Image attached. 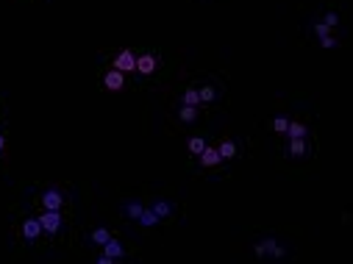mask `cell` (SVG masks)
<instances>
[{
	"mask_svg": "<svg viewBox=\"0 0 353 264\" xmlns=\"http://www.w3.org/2000/svg\"><path fill=\"white\" fill-rule=\"evenodd\" d=\"M39 222H42V231H48V234H56V231L61 228V214H59V211L45 209V214L39 217Z\"/></svg>",
	"mask_w": 353,
	"mask_h": 264,
	"instance_id": "6da1fadb",
	"label": "cell"
},
{
	"mask_svg": "<svg viewBox=\"0 0 353 264\" xmlns=\"http://www.w3.org/2000/svg\"><path fill=\"white\" fill-rule=\"evenodd\" d=\"M114 70H120V72H128V70H137V59H134L131 50H123L117 59H114Z\"/></svg>",
	"mask_w": 353,
	"mask_h": 264,
	"instance_id": "7a4b0ae2",
	"label": "cell"
},
{
	"mask_svg": "<svg viewBox=\"0 0 353 264\" xmlns=\"http://www.w3.org/2000/svg\"><path fill=\"white\" fill-rule=\"evenodd\" d=\"M103 84H106V89H123V84H126V78H123V72L120 70H111L106 72V78H103Z\"/></svg>",
	"mask_w": 353,
	"mask_h": 264,
	"instance_id": "3957f363",
	"label": "cell"
},
{
	"mask_svg": "<svg viewBox=\"0 0 353 264\" xmlns=\"http://www.w3.org/2000/svg\"><path fill=\"white\" fill-rule=\"evenodd\" d=\"M137 70L142 72V75H150V72L156 70V59L150 53H145V56H139L137 59Z\"/></svg>",
	"mask_w": 353,
	"mask_h": 264,
	"instance_id": "277c9868",
	"label": "cell"
},
{
	"mask_svg": "<svg viewBox=\"0 0 353 264\" xmlns=\"http://www.w3.org/2000/svg\"><path fill=\"white\" fill-rule=\"evenodd\" d=\"M200 162H203V167H214V164H220V153H217L214 148H203V153H200Z\"/></svg>",
	"mask_w": 353,
	"mask_h": 264,
	"instance_id": "5b68a950",
	"label": "cell"
},
{
	"mask_svg": "<svg viewBox=\"0 0 353 264\" xmlns=\"http://www.w3.org/2000/svg\"><path fill=\"white\" fill-rule=\"evenodd\" d=\"M39 231H42V222H39V220H25V225H23L25 239H36V236H39Z\"/></svg>",
	"mask_w": 353,
	"mask_h": 264,
	"instance_id": "8992f818",
	"label": "cell"
},
{
	"mask_svg": "<svg viewBox=\"0 0 353 264\" xmlns=\"http://www.w3.org/2000/svg\"><path fill=\"white\" fill-rule=\"evenodd\" d=\"M42 203H45V209H50V211H59V206H61V195L56 192V189H50V192H45Z\"/></svg>",
	"mask_w": 353,
	"mask_h": 264,
	"instance_id": "52a82bcc",
	"label": "cell"
},
{
	"mask_svg": "<svg viewBox=\"0 0 353 264\" xmlns=\"http://www.w3.org/2000/svg\"><path fill=\"white\" fill-rule=\"evenodd\" d=\"M103 245H106V256H108V258H120L123 253H126V250H123V245H120V242H117V239H111V236H108V239L103 242Z\"/></svg>",
	"mask_w": 353,
	"mask_h": 264,
	"instance_id": "ba28073f",
	"label": "cell"
},
{
	"mask_svg": "<svg viewBox=\"0 0 353 264\" xmlns=\"http://www.w3.org/2000/svg\"><path fill=\"white\" fill-rule=\"evenodd\" d=\"M289 153H292V156H303V153H306L303 137H292V142H289Z\"/></svg>",
	"mask_w": 353,
	"mask_h": 264,
	"instance_id": "9c48e42d",
	"label": "cell"
},
{
	"mask_svg": "<svg viewBox=\"0 0 353 264\" xmlns=\"http://www.w3.org/2000/svg\"><path fill=\"white\" fill-rule=\"evenodd\" d=\"M217 153H220V159H233V156H237V145H233V142H222L220 148H217Z\"/></svg>",
	"mask_w": 353,
	"mask_h": 264,
	"instance_id": "30bf717a",
	"label": "cell"
},
{
	"mask_svg": "<svg viewBox=\"0 0 353 264\" xmlns=\"http://www.w3.org/2000/svg\"><path fill=\"white\" fill-rule=\"evenodd\" d=\"M195 117H198V111H195V106H184V108H181V120H184V122H192V120H195Z\"/></svg>",
	"mask_w": 353,
	"mask_h": 264,
	"instance_id": "8fae6325",
	"label": "cell"
},
{
	"mask_svg": "<svg viewBox=\"0 0 353 264\" xmlns=\"http://www.w3.org/2000/svg\"><path fill=\"white\" fill-rule=\"evenodd\" d=\"M203 148H206V145H203V139H200V137H192L189 139V150H192V153H198V156H200V153H203Z\"/></svg>",
	"mask_w": 353,
	"mask_h": 264,
	"instance_id": "7c38bea8",
	"label": "cell"
},
{
	"mask_svg": "<svg viewBox=\"0 0 353 264\" xmlns=\"http://www.w3.org/2000/svg\"><path fill=\"white\" fill-rule=\"evenodd\" d=\"M287 134H289V137H303L306 128L300 125V122H289V125H287Z\"/></svg>",
	"mask_w": 353,
	"mask_h": 264,
	"instance_id": "4fadbf2b",
	"label": "cell"
},
{
	"mask_svg": "<svg viewBox=\"0 0 353 264\" xmlns=\"http://www.w3.org/2000/svg\"><path fill=\"white\" fill-rule=\"evenodd\" d=\"M184 100H186V106H195V103H200V95H198V89H186Z\"/></svg>",
	"mask_w": 353,
	"mask_h": 264,
	"instance_id": "5bb4252c",
	"label": "cell"
},
{
	"mask_svg": "<svg viewBox=\"0 0 353 264\" xmlns=\"http://www.w3.org/2000/svg\"><path fill=\"white\" fill-rule=\"evenodd\" d=\"M198 95H200V100H203V103H209V100H214V97H217V92L211 89V86H203Z\"/></svg>",
	"mask_w": 353,
	"mask_h": 264,
	"instance_id": "9a60e30c",
	"label": "cell"
},
{
	"mask_svg": "<svg viewBox=\"0 0 353 264\" xmlns=\"http://www.w3.org/2000/svg\"><path fill=\"white\" fill-rule=\"evenodd\" d=\"M153 214L156 217H167L170 214V203H156L153 206Z\"/></svg>",
	"mask_w": 353,
	"mask_h": 264,
	"instance_id": "2e32d148",
	"label": "cell"
},
{
	"mask_svg": "<svg viewBox=\"0 0 353 264\" xmlns=\"http://www.w3.org/2000/svg\"><path fill=\"white\" fill-rule=\"evenodd\" d=\"M106 239H108V231L106 228H97L95 234H92V242H97V245H103Z\"/></svg>",
	"mask_w": 353,
	"mask_h": 264,
	"instance_id": "e0dca14e",
	"label": "cell"
},
{
	"mask_svg": "<svg viewBox=\"0 0 353 264\" xmlns=\"http://www.w3.org/2000/svg\"><path fill=\"white\" fill-rule=\"evenodd\" d=\"M139 217H142V225H156V222H159V217H156L153 211H148V214H145V211H142V214H139Z\"/></svg>",
	"mask_w": 353,
	"mask_h": 264,
	"instance_id": "ac0fdd59",
	"label": "cell"
},
{
	"mask_svg": "<svg viewBox=\"0 0 353 264\" xmlns=\"http://www.w3.org/2000/svg\"><path fill=\"white\" fill-rule=\"evenodd\" d=\"M287 125H289V122L284 120V117H278V120L273 122V128H276V131H287Z\"/></svg>",
	"mask_w": 353,
	"mask_h": 264,
	"instance_id": "d6986e66",
	"label": "cell"
},
{
	"mask_svg": "<svg viewBox=\"0 0 353 264\" xmlns=\"http://www.w3.org/2000/svg\"><path fill=\"white\" fill-rule=\"evenodd\" d=\"M128 214H131V217H139V214H142V206H139V203H131V206H128Z\"/></svg>",
	"mask_w": 353,
	"mask_h": 264,
	"instance_id": "ffe728a7",
	"label": "cell"
},
{
	"mask_svg": "<svg viewBox=\"0 0 353 264\" xmlns=\"http://www.w3.org/2000/svg\"><path fill=\"white\" fill-rule=\"evenodd\" d=\"M328 31H331V28H328L325 23H320V25H317V36H328Z\"/></svg>",
	"mask_w": 353,
	"mask_h": 264,
	"instance_id": "44dd1931",
	"label": "cell"
},
{
	"mask_svg": "<svg viewBox=\"0 0 353 264\" xmlns=\"http://www.w3.org/2000/svg\"><path fill=\"white\" fill-rule=\"evenodd\" d=\"M325 25H328V28H334V25H336V14H325Z\"/></svg>",
	"mask_w": 353,
	"mask_h": 264,
	"instance_id": "7402d4cb",
	"label": "cell"
},
{
	"mask_svg": "<svg viewBox=\"0 0 353 264\" xmlns=\"http://www.w3.org/2000/svg\"><path fill=\"white\" fill-rule=\"evenodd\" d=\"M320 39H323V48H334V39H331V36H320Z\"/></svg>",
	"mask_w": 353,
	"mask_h": 264,
	"instance_id": "603a6c76",
	"label": "cell"
},
{
	"mask_svg": "<svg viewBox=\"0 0 353 264\" xmlns=\"http://www.w3.org/2000/svg\"><path fill=\"white\" fill-rule=\"evenodd\" d=\"M3 145H6V142H3V137H0V150H3Z\"/></svg>",
	"mask_w": 353,
	"mask_h": 264,
	"instance_id": "cb8c5ba5",
	"label": "cell"
}]
</instances>
